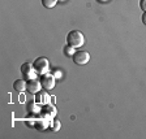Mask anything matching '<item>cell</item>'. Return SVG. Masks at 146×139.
Segmentation results:
<instances>
[{
    "mask_svg": "<svg viewBox=\"0 0 146 139\" xmlns=\"http://www.w3.org/2000/svg\"><path fill=\"white\" fill-rule=\"evenodd\" d=\"M67 43L74 48H80L85 44V35L80 30H72L67 35Z\"/></svg>",
    "mask_w": 146,
    "mask_h": 139,
    "instance_id": "obj_1",
    "label": "cell"
},
{
    "mask_svg": "<svg viewBox=\"0 0 146 139\" xmlns=\"http://www.w3.org/2000/svg\"><path fill=\"white\" fill-rule=\"evenodd\" d=\"M33 67L35 69L36 74L39 76H43L46 73H48V69H50V61L47 60L46 57H38L35 61L33 63Z\"/></svg>",
    "mask_w": 146,
    "mask_h": 139,
    "instance_id": "obj_2",
    "label": "cell"
},
{
    "mask_svg": "<svg viewBox=\"0 0 146 139\" xmlns=\"http://www.w3.org/2000/svg\"><path fill=\"white\" fill-rule=\"evenodd\" d=\"M21 74H22V78H24L25 81H29V79L35 78L36 72H35V69H34L33 64L25 63L21 67Z\"/></svg>",
    "mask_w": 146,
    "mask_h": 139,
    "instance_id": "obj_3",
    "label": "cell"
},
{
    "mask_svg": "<svg viewBox=\"0 0 146 139\" xmlns=\"http://www.w3.org/2000/svg\"><path fill=\"white\" fill-rule=\"evenodd\" d=\"M73 61L77 65H86L90 61V55L88 51H76V53L73 55Z\"/></svg>",
    "mask_w": 146,
    "mask_h": 139,
    "instance_id": "obj_4",
    "label": "cell"
},
{
    "mask_svg": "<svg viewBox=\"0 0 146 139\" xmlns=\"http://www.w3.org/2000/svg\"><path fill=\"white\" fill-rule=\"evenodd\" d=\"M40 83L42 87L46 90H52L55 87V77L50 73H46L43 76H40Z\"/></svg>",
    "mask_w": 146,
    "mask_h": 139,
    "instance_id": "obj_5",
    "label": "cell"
},
{
    "mask_svg": "<svg viewBox=\"0 0 146 139\" xmlns=\"http://www.w3.org/2000/svg\"><path fill=\"white\" fill-rule=\"evenodd\" d=\"M40 88H42V83H40V81H36L35 78L26 81V91L29 92V94H36V92H39L40 91Z\"/></svg>",
    "mask_w": 146,
    "mask_h": 139,
    "instance_id": "obj_6",
    "label": "cell"
},
{
    "mask_svg": "<svg viewBox=\"0 0 146 139\" xmlns=\"http://www.w3.org/2000/svg\"><path fill=\"white\" fill-rule=\"evenodd\" d=\"M13 88H15L17 92H24V91L26 90V81H25L24 78L15 81V83H13Z\"/></svg>",
    "mask_w": 146,
    "mask_h": 139,
    "instance_id": "obj_7",
    "label": "cell"
},
{
    "mask_svg": "<svg viewBox=\"0 0 146 139\" xmlns=\"http://www.w3.org/2000/svg\"><path fill=\"white\" fill-rule=\"evenodd\" d=\"M58 1L59 0H42V4H43L44 8L51 9V8H54V7L58 4Z\"/></svg>",
    "mask_w": 146,
    "mask_h": 139,
    "instance_id": "obj_8",
    "label": "cell"
},
{
    "mask_svg": "<svg viewBox=\"0 0 146 139\" xmlns=\"http://www.w3.org/2000/svg\"><path fill=\"white\" fill-rule=\"evenodd\" d=\"M64 53L67 55V56H70V57H73V55L76 53V51H74V47L67 44L65 47H64Z\"/></svg>",
    "mask_w": 146,
    "mask_h": 139,
    "instance_id": "obj_9",
    "label": "cell"
},
{
    "mask_svg": "<svg viewBox=\"0 0 146 139\" xmlns=\"http://www.w3.org/2000/svg\"><path fill=\"white\" fill-rule=\"evenodd\" d=\"M140 8L141 11L146 12V0H140Z\"/></svg>",
    "mask_w": 146,
    "mask_h": 139,
    "instance_id": "obj_10",
    "label": "cell"
},
{
    "mask_svg": "<svg viewBox=\"0 0 146 139\" xmlns=\"http://www.w3.org/2000/svg\"><path fill=\"white\" fill-rule=\"evenodd\" d=\"M54 125H55V127L52 126V130H54V131H58L59 129H60V122H59L58 120H56V121L54 122Z\"/></svg>",
    "mask_w": 146,
    "mask_h": 139,
    "instance_id": "obj_11",
    "label": "cell"
},
{
    "mask_svg": "<svg viewBox=\"0 0 146 139\" xmlns=\"http://www.w3.org/2000/svg\"><path fill=\"white\" fill-rule=\"evenodd\" d=\"M142 24L146 26V12H143V14H142Z\"/></svg>",
    "mask_w": 146,
    "mask_h": 139,
    "instance_id": "obj_12",
    "label": "cell"
},
{
    "mask_svg": "<svg viewBox=\"0 0 146 139\" xmlns=\"http://www.w3.org/2000/svg\"><path fill=\"white\" fill-rule=\"evenodd\" d=\"M98 3H107V1H108V0H97Z\"/></svg>",
    "mask_w": 146,
    "mask_h": 139,
    "instance_id": "obj_13",
    "label": "cell"
}]
</instances>
